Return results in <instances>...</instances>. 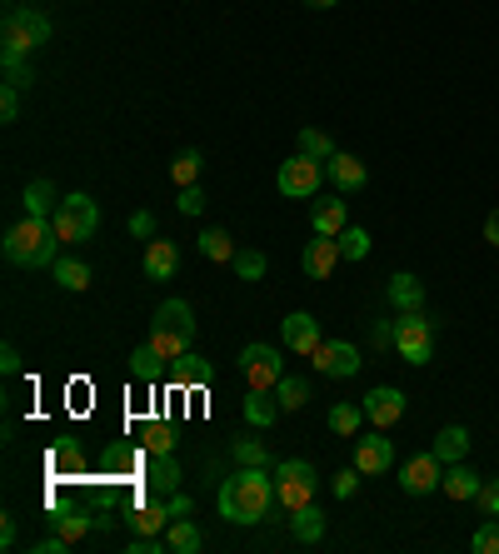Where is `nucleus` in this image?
<instances>
[{"instance_id":"423d86ee","label":"nucleus","mask_w":499,"mask_h":554,"mask_svg":"<svg viewBox=\"0 0 499 554\" xmlns=\"http://www.w3.org/2000/svg\"><path fill=\"white\" fill-rule=\"evenodd\" d=\"M55 235H60V245H80V240H90L95 235V225H100V210H95V200L90 195H65L60 205H55Z\"/></svg>"},{"instance_id":"dca6fc26","label":"nucleus","mask_w":499,"mask_h":554,"mask_svg":"<svg viewBox=\"0 0 499 554\" xmlns=\"http://www.w3.org/2000/svg\"><path fill=\"white\" fill-rule=\"evenodd\" d=\"M175 270H180V250L170 245V240H145V275L150 280H175Z\"/></svg>"},{"instance_id":"20e7f679","label":"nucleus","mask_w":499,"mask_h":554,"mask_svg":"<svg viewBox=\"0 0 499 554\" xmlns=\"http://www.w3.org/2000/svg\"><path fill=\"white\" fill-rule=\"evenodd\" d=\"M315 465L310 460H280L275 465V510L295 515L305 505H315Z\"/></svg>"},{"instance_id":"0eeeda50","label":"nucleus","mask_w":499,"mask_h":554,"mask_svg":"<svg viewBox=\"0 0 499 554\" xmlns=\"http://www.w3.org/2000/svg\"><path fill=\"white\" fill-rule=\"evenodd\" d=\"M395 350H400L405 365H430V355H435V330H430L425 310H405V315H400V325H395Z\"/></svg>"},{"instance_id":"49530a36","label":"nucleus","mask_w":499,"mask_h":554,"mask_svg":"<svg viewBox=\"0 0 499 554\" xmlns=\"http://www.w3.org/2000/svg\"><path fill=\"white\" fill-rule=\"evenodd\" d=\"M125 550L130 554H160V550H170V540H160V535H135Z\"/></svg>"},{"instance_id":"473e14b6","label":"nucleus","mask_w":499,"mask_h":554,"mask_svg":"<svg viewBox=\"0 0 499 554\" xmlns=\"http://www.w3.org/2000/svg\"><path fill=\"white\" fill-rule=\"evenodd\" d=\"M275 400H280V410H300V405L310 400V385H305L300 375H285V380L275 385Z\"/></svg>"},{"instance_id":"c85d7f7f","label":"nucleus","mask_w":499,"mask_h":554,"mask_svg":"<svg viewBox=\"0 0 499 554\" xmlns=\"http://www.w3.org/2000/svg\"><path fill=\"white\" fill-rule=\"evenodd\" d=\"M55 205H60V200H55V185H50V180H30V185H25V210H30V215H55Z\"/></svg>"},{"instance_id":"7c9ffc66","label":"nucleus","mask_w":499,"mask_h":554,"mask_svg":"<svg viewBox=\"0 0 499 554\" xmlns=\"http://www.w3.org/2000/svg\"><path fill=\"white\" fill-rule=\"evenodd\" d=\"M360 425H365V405H335V410H330V430H335V435L355 440Z\"/></svg>"},{"instance_id":"c9c22d12","label":"nucleus","mask_w":499,"mask_h":554,"mask_svg":"<svg viewBox=\"0 0 499 554\" xmlns=\"http://www.w3.org/2000/svg\"><path fill=\"white\" fill-rule=\"evenodd\" d=\"M300 150H305V155H315V160H330V155H335V140H330L325 130L305 125V130H300Z\"/></svg>"},{"instance_id":"7ed1b4c3","label":"nucleus","mask_w":499,"mask_h":554,"mask_svg":"<svg viewBox=\"0 0 499 554\" xmlns=\"http://www.w3.org/2000/svg\"><path fill=\"white\" fill-rule=\"evenodd\" d=\"M45 40H50V20L35 5H10L5 10V20H0V60H25Z\"/></svg>"},{"instance_id":"a18cd8bd","label":"nucleus","mask_w":499,"mask_h":554,"mask_svg":"<svg viewBox=\"0 0 499 554\" xmlns=\"http://www.w3.org/2000/svg\"><path fill=\"white\" fill-rule=\"evenodd\" d=\"M235 465H265V450L255 440H235Z\"/></svg>"},{"instance_id":"4be33fe9","label":"nucleus","mask_w":499,"mask_h":554,"mask_svg":"<svg viewBox=\"0 0 499 554\" xmlns=\"http://www.w3.org/2000/svg\"><path fill=\"white\" fill-rule=\"evenodd\" d=\"M480 485H485V480H480L475 470H465L460 460H455V465L445 470V480H440V490H445L450 500H475V495H480Z\"/></svg>"},{"instance_id":"3c124183","label":"nucleus","mask_w":499,"mask_h":554,"mask_svg":"<svg viewBox=\"0 0 499 554\" xmlns=\"http://www.w3.org/2000/svg\"><path fill=\"white\" fill-rule=\"evenodd\" d=\"M0 370H5V375H20V350H15V345L0 350Z\"/></svg>"},{"instance_id":"9d476101","label":"nucleus","mask_w":499,"mask_h":554,"mask_svg":"<svg viewBox=\"0 0 499 554\" xmlns=\"http://www.w3.org/2000/svg\"><path fill=\"white\" fill-rule=\"evenodd\" d=\"M390 465H395V440H390V430H375V435L355 440V470H360V475H390Z\"/></svg>"},{"instance_id":"5fc2aeb1","label":"nucleus","mask_w":499,"mask_h":554,"mask_svg":"<svg viewBox=\"0 0 499 554\" xmlns=\"http://www.w3.org/2000/svg\"><path fill=\"white\" fill-rule=\"evenodd\" d=\"M485 240H490V245H499V210L485 220Z\"/></svg>"},{"instance_id":"a19ab883","label":"nucleus","mask_w":499,"mask_h":554,"mask_svg":"<svg viewBox=\"0 0 499 554\" xmlns=\"http://www.w3.org/2000/svg\"><path fill=\"white\" fill-rule=\"evenodd\" d=\"M175 210H180V215H200V210H205V190H200V185H180Z\"/></svg>"},{"instance_id":"6ab92c4d","label":"nucleus","mask_w":499,"mask_h":554,"mask_svg":"<svg viewBox=\"0 0 499 554\" xmlns=\"http://www.w3.org/2000/svg\"><path fill=\"white\" fill-rule=\"evenodd\" d=\"M430 450H435L440 465H455V460H465V450H470V430H465V425H445Z\"/></svg>"},{"instance_id":"de8ad7c7","label":"nucleus","mask_w":499,"mask_h":554,"mask_svg":"<svg viewBox=\"0 0 499 554\" xmlns=\"http://www.w3.org/2000/svg\"><path fill=\"white\" fill-rule=\"evenodd\" d=\"M15 115H20V90H15V85H5V90H0V120L10 125Z\"/></svg>"},{"instance_id":"cd10ccee","label":"nucleus","mask_w":499,"mask_h":554,"mask_svg":"<svg viewBox=\"0 0 499 554\" xmlns=\"http://www.w3.org/2000/svg\"><path fill=\"white\" fill-rule=\"evenodd\" d=\"M55 285L70 290V295H80L90 285V265L85 260H55Z\"/></svg>"},{"instance_id":"9b49d317","label":"nucleus","mask_w":499,"mask_h":554,"mask_svg":"<svg viewBox=\"0 0 499 554\" xmlns=\"http://www.w3.org/2000/svg\"><path fill=\"white\" fill-rule=\"evenodd\" d=\"M440 480H445V465L435 460V450H430V455H415V460L400 465V485H405V495H430V490H440Z\"/></svg>"},{"instance_id":"09e8293b","label":"nucleus","mask_w":499,"mask_h":554,"mask_svg":"<svg viewBox=\"0 0 499 554\" xmlns=\"http://www.w3.org/2000/svg\"><path fill=\"white\" fill-rule=\"evenodd\" d=\"M355 490H360V470H340V475H335V495H340V500H350Z\"/></svg>"},{"instance_id":"4d7b16f0","label":"nucleus","mask_w":499,"mask_h":554,"mask_svg":"<svg viewBox=\"0 0 499 554\" xmlns=\"http://www.w3.org/2000/svg\"><path fill=\"white\" fill-rule=\"evenodd\" d=\"M305 5H315V10H330V5H335V0H305Z\"/></svg>"},{"instance_id":"393cba45","label":"nucleus","mask_w":499,"mask_h":554,"mask_svg":"<svg viewBox=\"0 0 499 554\" xmlns=\"http://www.w3.org/2000/svg\"><path fill=\"white\" fill-rule=\"evenodd\" d=\"M155 325H170V330H180V335L195 340V310H190L185 300H165V305L155 310Z\"/></svg>"},{"instance_id":"13d9d810","label":"nucleus","mask_w":499,"mask_h":554,"mask_svg":"<svg viewBox=\"0 0 499 554\" xmlns=\"http://www.w3.org/2000/svg\"><path fill=\"white\" fill-rule=\"evenodd\" d=\"M10 5H35V0H10Z\"/></svg>"},{"instance_id":"ea45409f","label":"nucleus","mask_w":499,"mask_h":554,"mask_svg":"<svg viewBox=\"0 0 499 554\" xmlns=\"http://www.w3.org/2000/svg\"><path fill=\"white\" fill-rule=\"evenodd\" d=\"M230 265H235L240 280H260V275H265V255H260V250H240Z\"/></svg>"},{"instance_id":"864d4df0","label":"nucleus","mask_w":499,"mask_h":554,"mask_svg":"<svg viewBox=\"0 0 499 554\" xmlns=\"http://www.w3.org/2000/svg\"><path fill=\"white\" fill-rule=\"evenodd\" d=\"M185 515H190V500L175 495V500H170V520H185Z\"/></svg>"},{"instance_id":"6e6d98bb","label":"nucleus","mask_w":499,"mask_h":554,"mask_svg":"<svg viewBox=\"0 0 499 554\" xmlns=\"http://www.w3.org/2000/svg\"><path fill=\"white\" fill-rule=\"evenodd\" d=\"M10 545H15V525L5 520V525H0V550H10Z\"/></svg>"},{"instance_id":"c03bdc74","label":"nucleus","mask_w":499,"mask_h":554,"mask_svg":"<svg viewBox=\"0 0 499 554\" xmlns=\"http://www.w3.org/2000/svg\"><path fill=\"white\" fill-rule=\"evenodd\" d=\"M475 500H480V510H485V515H490V520H499V480H485V485H480V495H475Z\"/></svg>"},{"instance_id":"79ce46f5","label":"nucleus","mask_w":499,"mask_h":554,"mask_svg":"<svg viewBox=\"0 0 499 554\" xmlns=\"http://www.w3.org/2000/svg\"><path fill=\"white\" fill-rule=\"evenodd\" d=\"M470 550H475V554H499V525H495V520L475 530V540H470Z\"/></svg>"},{"instance_id":"37998d69","label":"nucleus","mask_w":499,"mask_h":554,"mask_svg":"<svg viewBox=\"0 0 499 554\" xmlns=\"http://www.w3.org/2000/svg\"><path fill=\"white\" fill-rule=\"evenodd\" d=\"M35 80V70L25 65V60H5V85H15V90H25Z\"/></svg>"},{"instance_id":"8fccbe9b","label":"nucleus","mask_w":499,"mask_h":554,"mask_svg":"<svg viewBox=\"0 0 499 554\" xmlns=\"http://www.w3.org/2000/svg\"><path fill=\"white\" fill-rule=\"evenodd\" d=\"M130 230H135L140 240H145V235H155V215H145V210H135V215H130Z\"/></svg>"},{"instance_id":"1a4fd4ad","label":"nucleus","mask_w":499,"mask_h":554,"mask_svg":"<svg viewBox=\"0 0 499 554\" xmlns=\"http://www.w3.org/2000/svg\"><path fill=\"white\" fill-rule=\"evenodd\" d=\"M310 365L320 370V375H330V380H350V375H360V350L350 345V340H325L315 355H310Z\"/></svg>"},{"instance_id":"f704fd0d","label":"nucleus","mask_w":499,"mask_h":554,"mask_svg":"<svg viewBox=\"0 0 499 554\" xmlns=\"http://www.w3.org/2000/svg\"><path fill=\"white\" fill-rule=\"evenodd\" d=\"M170 550L175 554H195L200 550V530L190 520H170Z\"/></svg>"},{"instance_id":"39448f33","label":"nucleus","mask_w":499,"mask_h":554,"mask_svg":"<svg viewBox=\"0 0 499 554\" xmlns=\"http://www.w3.org/2000/svg\"><path fill=\"white\" fill-rule=\"evenodd\" d=\"M320 185H325V165H320L315 155H305V150L290 155V160L275 170V190L290 195V200H315Z\"/></svg>"},{"instance_id":"4c0bfd02","label":"nucleus","mask_w":499,"mask_h":554,"mask_svg":"<svg viewBox=\"0 0 499 554\" xmlns=\"http://www.w3.org/2000/svg\"><path fill=\"white\" fill-rule=\"evenodd\" d=\"M160 365H165V360H160L150 345H140V350L130 355V370H135V380H155V375H160Z\"/></svg>"},{"instance_id":"603ef678","label":"nucleus","mask_w":499,"mask_h":554,"mask_svg":"<svg viewBox=\"0 0 499 554\" xmlns=\"http://www.w3.org/2000/svg\"><path fill=\"white\" fill-rule=\"evenodd\" d=\"M35 550H40V554H60V550H70V545H65V540H60V535H50V540H40V545H35Z\"/></svg>"},{"instance_id":"4468645a","label":"nucleus","mask_w":499,"mask_h":554,"mask_svg":"<svg viewBox=\"0 0 499 554\" xmlns=\"http://www.w3.org/2000/svg\"><path fill=\"white\" fill-rule=\"evenodd\" d=\"M400 415H405V395H400L395 385H380V390H370V395H365V420H370L375 430L400 425Z\"/></svg>"},{"instance_id":"5701e85b","label":"nucleus","mask_w":499,"mask_h":554,"mask_svg":"<svg viewBox=\"0 0 499 554\" xmlns=\"http://www.w3.org/2000/svg\"><path fill=\"white\" fill-rule=\"evenodd\" d=\"M310 225H315V235H340L345 230V200H315Z\"/></svg>"},{"instance_id":"412c9836","label":"nucleus","mask_w":499,"mask_h":554,"mask_svg":"<svg viewBox=\"0 0 499 554\" xmlns=\"http://www.w3.org/2000/svg\"><path fill=\"white\" fill-rule=\"evenodd\" d=\"M145 480H150V495H175V490H180V465H175L170 455H150Z\"/></svg>"},{"instance_id":"f8f14e48","label":"nucleus","mask_w":499,"mask_h":554,"mask_svg":"<svg viewBox=\"0 0 499 554\" xmlns=\"http://www.w3.org/2000/svg\"><path fill=\"white\" fill-rule=\"evenodd\" d=\"M340 235H315L310 245H305V255H300V265H305V275L310 280H330L335 275V265H340Z\"/></svg>"},{"instance_id":"2f4dec72","label":"nucleus","mask_w":499,"mask_h":554,"mask_svg":"<svg viewBox=\"0 0 499 554\" xmlns=\"http://www.w3.org/2000/svg\"><path fill=\"white\" fill-rule=\"evenodd\" d=\"M90 525H95V520H90L85 510H70V515H60V520H55V535H60L65 545H80V540L90 535Z\"/></svg>"},{"instance_id":"e433bc0d","label":"nucleus","mask_w":499,"mask_h":554,"mask_svg":"<svg viewBox=\"0 0 499 554\" xmlns=\"http://www.w3.org/2000/svg\"><path fill=\"white\" fill-rule=\"evenodd\" d=\"M340 250H345L350 260H365V255H370V230H360V225H345V230H340Z\"/></svg>"},{"instance_id":"a878e982","label":"nucleus","mask_w":499,"mask_h":554,"mask_svg":"<svg viewBox=\"0 0 499 554\" xmlns=\"http://www.w3.org/2000/svg\"><path fill=\"white\" fill-rule=\"evenodd\" d=\"M290 530H295V540L320 545V540H325V515H320L315 505H305V510H295V515H290Z\"/></svg>"},{"instance_id":"ddd939ff","label":"nucleus","mask_w":499,"mask_h":554,"mask_svg":"<svg viewBox=\"0 0 499 554\" xmlns=\"http://www.w3.org/2000/svg\"><path fill=\"white\" fill-rule=\"evenodd\" d=\"M325 345V335H320V320L310 315V310H295V315H285V350H295V355H315Z\"/></svg>"},{"instance_id":"58836bf2","label":"nucleus","mask_w":499,"mask_h":554,"mask_svg":"<svg viewBox=\"0 0 499 554\" xmlns=\"http://www.w3.org/2000/svg\"><path fill=\"white\" fill-rule=\"evenodd\" d=\"M145 450H150V455H170V450H175V430L160 425V420L145 425Z\"/></svg>"},{"instance_id":"72a5a7b5","label":"nucleus","mask_w":499,"mask_h":554,"mask_svg":"<svg viewBox=\"0 0 499 554\" xmlns=\"http://www.w3.org/2000/svg\"><path fill=\"white\" fill-rule=\"evenodd\" d=\"M200 150H180L175 160H170V175H175V185H195L200 180Z\"/></svg>"},{"instance_id":"f257e3e1","label":"nucleus","mask_w":499,"mask_h":554,"mask_svg":"<svg viewBox=\"0 0 499 554\" xmlns=\"http://www.w3.org/2000/svg\"><path fill=\"white\" fill-rule=\"evenodd\" d=\"M275 505V470L265 465H240L225 485H220V515L230 525H260Z\"/></svg>"},{"instance_id":"b1692460","label":"nucleus","mask_w":499,"mask_h":554,"mask_svg":"<svg viewBox=\"0 0 499 554\" xmlns=\"http://www.w3.org/2000/svg\"><path fill=\"white\" fill-rule=\"evenodd\" d=\"M130 525H135V535H160V530L170 525V505H160V500H145V505H135Z\"/></svg>"},{"instance_id":"f3484780","label":"nucleus","mask_w":499,"mask_h":554,"mask_svg":"<svg viewBox=\"0 0 499 554\" xmlns=\"http://www.w3.org/2000/svg\"><path fill=\"white\" fill-rule=\"evenodd\" d=\"M165 365H175V360H185L190 355V335H180V330H170V325H150V340H145Z\"/></svg>"},{"instance_id":"f03ea898","label":"nucleus","mask_w":499,"mask_h":554,"mask_svg":"<svg viewBox=\"0 0 499 554\" xmlns=\"http://www.w3.org/2000/svg\"><path fill=\"white\" fill-rule=\"evenodd\" d=\"M55 250H60V235H55V220H50V215H25L20 225L5 230V260L20 265V270L55 265Z\"/></svg>"},{"instance_id":"bb28decb","label":"nucleus","mask_w":499,"mask_h":554,"mask_svg":"<svg viewBox=\"0 0 499 554\" xmlns=\"http://www.w3.org/2000/svg\"><path fill=\"white\" fill-rule=\"evenodd\" d=\"M200 255H205V260H215V265H230L240 250H235L230 230H205V235H200Z\"/></svg>"},{"instance_id":"6e6552de","label":"nucleus","mask_w":499,"mask_h":554,"mask_svg":"<svg viewBox=\"0 0 499 554\" xmlns=\"http://www.w3.org/2000/svg\"><path fill=\"white\" fill-rule=\"evenodd\" d=\"M240 370H245L250 390H275V385L285 380L280 350H270V345H245V350H240Z\"/></svg>"},{"instance_id":"2eb2a0df","label":"nucleus","mask_w":499,"mask_h":554,"mask_svg":"<svg viewBox=\"0 0 499 554\" xmlns=\"http://www.w3.org/2000/svg\"><path fill=\"white\" fill-rule=\"evenodd\" d=\"M325 175H330V180H335V190H345V195H350V190H360V185L370 180L365 160H360V155H350V150H335V155H330V165H325Z\"/></svg>"},{"instance_id":"aec40b11","label":"nucleus","mask_w":499,"mask_h":554,"mask_svg":"<svg viewBox=\"0 0 499 554\" xmlns=\"http://www.w3.org/2000/svg\"><path fill=\"white\" fill-rule=\"evenodd\" d=\"M390 305H395L400 315H405V310H420V305H425V285H420L410 270H400V275L390 280Z\"/></svg>"},{"instance_id":"a211bd4d","label":"nucleus","mask_w":499,"mask_h":554,"mask_svg":"<svg viewBox=\"0 0 499 554\" xmlns=\"http://www.w3.org/2000/svg\"><path fill=\"white\" fill-rule=\"evenodd\" d=\"M285 410H280V400H275V390H250L245 395V420L255 425V430H265V425H275Z\"/></svg>"},{"instance_id":"c756f323","label":"nucleus","mask_w":499,"mask_h":554,"mask_svg":"<svg viewBox=\"0 0 499 554\" xmlns=\"http://www.w3.org/2000/svg\"><path fill=\"white\" fill-rule=\"evenodd\" d=\"M175 380H180V385H210V380H215V365L200 360V355H185V360H175Z\"/></svg>"}]
</instances>
